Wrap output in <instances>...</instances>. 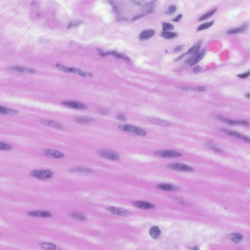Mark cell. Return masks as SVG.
Masks as SVG:
<instances>
[{
	"label": "cell",
	"instance_id": "obj_1",
	"mask_svg": "<svg viewBox=\"0 0 250 250\" xmlns=\"http://www.w3.org/2000/svg\"><path fill=\"white\" fill-rule=\"evenodd\" d=\"M118 127L123 132L135 135L144 136L147 134V133L145 130L140 127L134 126L133 125L125 124V125H119Z\"/></svg>",
	"mask_w": 250,
	"mask_h": 250
},
{
	"label": "cell",
	"instance_id": "obj_2",
	"mask_svg": "<svg viewBox=\"0 0 250 250\" xmlns=\"http://www.w3.org/2000/svg\"><path fill=\"white\" fill-rule=\"evenodd\" d=\"M156 155L165 158L179 157L182 156V154L178 151L174 150H161L155 152Z\"/></svg>",
	"mask_w": 250,
	"mask_h": 250
},
{
	"label": "cell",
	"instance_id": "obj_3",
	"mask_svg": "<svg viewBox=\"0 0 250 250\" xmlns=\"http://www.w3.org/2000/svg\"><path fill=\"white\" fill-rule=\"evenodd\" d=\"M53 174L52 172L47 170H37L31 172V176L40 179L51 178L52 177Z\"/></svg>",
	"mask_w": 250,
	"mask_h": 250
},
{
	"label": "cell",
	"instance_id": "obj_4",
	"mask_svg": "<svg viewBox=\"0 0 250 250\" xmlns=\"http://www.w3.org/2000/svg\"><path fill=\"white\" fill-rule=\"evenodd\" d=\"M168 167L170 169L184 172H191L193 171V168L186 164H183L181 163H173L168 165Z\"/></svg>",
	"mask_w": 250,
	"mask_h": 250
},
{
	"label": "cell",
	"instance_id": "obj_5",
	"mask_svg": "<svg viewBox=\"0 0 250 250\" xmlns=\"http://www.w3.org/2000/svg\"><path fill=\"white\" fill-rule=\"evenodd\" d=\"M99 153L102 157L106 159L114 161L120 160V156H119L118 154L114 151L102 149L99 151Z\"/></svg>",
	"mask_w": 250,
	"mask_h": 250
},
{
	"label": "cell",
	"instance_id": "obj_6",
	"mask_svg": "<svg viewBox=\"0 0 250 250\" xmlns=\"http://www.w3.org/2000/svg\"><path fill=\"white\" fill-rule=\"evenodd\" d=\"M220 130L221 132H223L224 133L227 134L230 136L236 137V138H238L241 140H243L244 141L250 143V138L248 136H246L245 135H244L241 133H239V132H234V131L230 130H226V129H224V128H220Z\"/></svg>",
	"mask_w": 250,
	"mask_h": 250
},
{
	"label": "cell",
	"instance_id": "obj_7",
	"mask_svg": "<svg viewBox=\"0 0 250 250\" xmlns=\"http://www.w3.org/2000/svg\"><path fill=\"white\" fill-rule=\"evenodd\" d=\"M107 209L114 214L123 216H132V213L127 209L123 208H117L115 207H110L107 208Z\"/></svg>",
	"mask_w": 250,
	"mask_h": 250
},
{
	"label": "cell",
	"instance_id": "obj_8",
	"mask_svg": "<svg viewBox=\"0 0 250 250\" xmlns=\"http://www.w3.org/2000/svg\"><path fill=\"white\" fill-rule=\"evenodd\" d=\"M56 67L59 70H62L63 72H72L73 73H75L77 74L80 75H82L84 72H82V70H80L79 68H75L73 67H69L68 66H66L64 65H61L59 64H57V65H56Z\"/></svg>",
	"mask_w": 250,
	"mask_h": 250
},
{
	"label": "cell",
	"instance_id": "obj_9",
	"mask_svg": "<svg viewBox=\"0 0 250 250\" xmlns=\"http://www.w3.org/2000/svg\"><path fill=\"white\" fill-rule=\"evenodd\" d=\"M216 118L222 122L229 125H244V126H248L249 125L248 122L244 120H234L223 117H218Z\"/></svg>",
	"mask_w": 250,
	"mask_h": 250
},
{
	"label": "cell",
	"instance_id": "obj_10",
	"mask_svg": "<svg viewBox=\"0 0 250 250\" xmlns=\"http://www.w3.org/2000/svg\"><path fill=\"white\" fill-rule=\"evenodd\" d=\"M43 153L46 156L53 158H60L64 156L63 153L54 149H45L43 151Z\"/></svg>",
	"mask_w": 250,
	"mask_h": 250
},
{
	"label": "cell",
	"instance_id": "obj_11",
	"mask_svg": "<svg viewBox=\"0 0 250 250\" xmlns=\"http://www.w3.org/2000/svg\"><path fill=\"white\" fill-rule=\"evenodd\" d=\"M133 206L142 209H151L154 208L153 204L144 201H135L132 203Z\"/></svg>",
	"mask_w": 250,
	"mask_h": 250
},
{
	"label": "cell",
	"instance_id": "obj_12",
	"mask_svg": "<svg viewBox=\"0 0 250 250\" xmlns=\"http://www.w3.org/2000/svg\"><path fill=\"white\" fill-rule=\"evenodd\" d=\"M62 104L68 107L77 109H84L86 108V106L84 104L74 101H64Z\"/></svg>",
	"mask_w": 250,
	"mask_h": 250
},
{
	"label": "cell",
	"instance_id": "obj_13",
	"mask_svg": "<svg viewBox=\"0 0 250 250\" xmlns=\"http://www.w3.org/2000/svg\"><path fill=\"white\" fill-rule=\"evenodd\" d=\"M28 214L30 216L38 217V218H50L52 214L47 211H29Z\"/></svg>",
	"mask_w": 250,
	"mask_h": 250
},
{
	"label": "cell",
	"instance_id": "obj_14",
	"mask_svg": "<svg viewBox=\"0 0 250 250\" xmlns=\"http://www.w3.org/2000/svg\"><path fill=\"white\" fill-rule=\"evenodd\" d=\"M149 122L151 123L159 125L162 127H170L172 126V124L171 122L168 121L163 120L161 119L156 118H150L149 119Z\"/></svg>",
	"mask_w": 250,
	"mask_h": 250
},
{
	"label": "cell",
	"instance_id": "obj_15",
	"mask_svg": "<svg viewBox=\"0 0 250 250\" xmlns=\"http://www.w3.org/2000/svg\"><path fill=\"white\" fill-rule=\"evenodd\" d=\"M155 33V31L153 29L145 30L140 33L139 35V39L141 41H145L152 37Z\"/></svg>",
	"mask_w": 250,
	"mask_h": 250
},
{
	"label": "cell",
	"instance_id": "obj_16",
	"mask_svg": "<svg viewBox=\"0 0 250 250\" xmlns=\"http://www.w3.org/2000/svg\"><path fill=\"white\" fill-rule=\"evenodd\" d=\"M156 187L160 190L164 191H168V192H173V191H176L178 190V188L176 186L173 185L171 184H160L157 185Z\"/></svg>",
	"mask_w": 250,
	"mask_h": 250
},
{
	"label": "cell",
	"instance_id": "obj_17",
	"mask_svg": "<svg viewBox=\"0 0 250 250\" xmlns=\"http://www.w3.org/2000/svg\"><path fill=\"white\" fill-rule=\"evenodd\" d=\"M40 246L45 250H62L60 247L54 244L49 242H42L39 244Z\"/></svg>",
	"mask_w": 250,
	"mask_h": 250
},
{
	"label": "cell",
	"instance_id": "obj_18",
	"mask_svg": "<svg viewBox=\"0 0 250 250\" xmlns=\"http://www.w3.org/2000/svg\"><path fill=\"white\" fill-rule=\"evenodd\" d=\"M248 27V26L247 24H244L239 27L229 29L227 31L228 34H237V33L243 32L247 29Z\"/></svg>",
	"mask_w": 250,
	"mask_h": 250
},
{
	"label": "cell",
	"instance_id": "obj_19",
	"mask_svg": "<svg viewBox=\"0 0 250 250\" xmlns=\"http://www.w3.org/2000/svg\"><path fill=\"white\" fill-rule=\"evenodd\" d=\"M7 70H10V71L20 72H22V73H36V72L35 70L20 67H10L8 68Z\"/></svg>",
	"mask_w": 250,
	"mask_h": 250
},
{
	"label": "cell",
	"instance_id": "obj_20",
	"mask_svg": "<svg viewBox=\"0 0 250 250\" xmlns=\"http://www.w3.org/2000/svg\"><path fill=\"white\" fill-rule=\"evenodd\" d=\"M177 89L181 91H204L206 89L203 86H198V87H189V86H180L178 87Z\"/></svg>",
	"mask_w": 250,
	"mask_h": 250
},
{
	"label": "cell",
	"instance_id": "obj_21",
	"mask_svg": "<svg viewBox=\"0 0 250 250\" xmlns=\"http://www.w3.org/2000/svg\"><path fill=\"white\" fill-rule=\"evenodd\" d=\"M42 123L45 125L49 126V127H52V128H58V129H60V130H64V127L63 126H62L61 124L58 123L57 122H54L53 121L45 120L43 121Z\"/></svg>",
	"mask_w": 250,
	"mask_h": 250
},
{
	"label": "cell",
	"instance_id": "obj_22",
	"mask_svg": "<svg viewBox=\"0 0 250 250\" xmlns=\"http://www.w3.org/2000/svg\"><path fill=\"white\" fill-rule=\"evenodd\" d=\"M205 52H206V51L205 49H204L200 53H198V54H197V55L195 56L194 58L191 59L189 62L190 64V65L193 66V65H195L198 62H199L203 58L204 56Z\"/></svg>",
	"mask_w": 250,
	"mask_h": 250
},
{
	"label": "cell",
	"instance_id": "obj_23",
	"mask_svg": "<svg viewBox=\"0 0 250 250\" xmlns=\"http://www.w3.org/2000/svg\"><path fill=\"white\" fill-rule=\"evenodd\" d=\"M161 231L157 226H154L149 230V234L153 239H158L161 235Z\"/></svg>",
	"mask_w": 250,
	"mask_h": 250
},
{
	"label": "cell",
	"instance_id": "obj_24",
	"mask_svg": "<svg viewBox=\"0 0 250 250\" xmlns=\"http://www.w3.org/2000/svg\"><path fill=\"white\" fill-rule=\"evenodd\" d=\"M106 54H107V56L113 55L114 57L118 58L124 59V60H125V61H128V62L130 61V58L128 56L125 55V54L119 53L116 52V51H107V52H106Z\"/></svg>",
	"mask_w": 250,
	"mask_h": 250
},
{
	"label": "cell",
	"instance_id": "obj_25",
	"mask_svg": "<svg viewBox=\"0 0 250 250\" xmlns=\"http://www.w3.org/2000/svg\"><path fill=\"white\" fill-rule=\"evenodd\" d=\"M76 120L78 123L81 124L88 123L89 122H92L94 120V119L89 116H81L77 117Z\"/></svg>",
	"mask_w": 250,
	"mask_h": 250
},
{
	"label": "cell",
	"instance_id": "obj_26",
	"mask_svg": "<svg viewBox=\"0 0 250 250\" xmlns=\"http://www.w3.org/2000/svg\"><path fill=\"white\" fill-rule=\"evenodd\" d=\"M229 238L233 242L239 243L241 242V241H242L243 239V236L240 234L234 233V234H230L229 235Z\"/></svg>",
	"mask_w": 250,
	"mask_h": 250
},
{
	"label": "cell",
	"instance_id": "obj_27",
	"mask_svg": "<svg viewBox=\"0 0 250 250\" xmlns=\"http://www.w3.org/2000/svg\"><path fill=\"white\" fill-rule=\"evenodd\" d=\"M0 113L2 114H15L17 113V111L13 109L3 107L1 106L0 107Z\"/></svg>",
	"mask_w": 250,
	"mask_h": 250
},
{
	"label": "cell",
	"instance_id": "obj_28",
	"mask_svg": "<svg viewBox=\"0 0 250 250\" xmlns=\"http://www.w3.org/2000/svg\"><path fill=\"white\" fill-rule=\"evenodd\" d=\"M216 10H217V8L213 9L211 10L210 11L208 12V13H207L206 14L203 15V16H202L199 18V20L200 21H204V20H206L208 19L209 18L211 17L214 14V13H216Z\"/></svg>",
	"mask_w": 250,
	"mask_h": 250
},
{
	"label": "cell",
	"instance_id": "obj_29",
	"mask_svg": "<svg viewBox=\"0 0 250 250\" xmlns=\"http://www.w3.org/2000/svg\"><path fill=\"white\" fill-rule=\"evenodd\" d=\"M177 34L176 33L172 32L171 31H164L161 34L162 37L165 39H172L177 36Z\"/></svg>",
	"mask_w": 250,
	"mask_h": 250
},
{
	"label": "cell",
	"instance_id": "obj_30",
	"mask_svg": "<svg viewBox=\"0 0 250 250\" xmlns=\"http://www.w3.org/2000/svg\"><path fill=\"white\" fill-rule=\"evenodd\" d=\"M133 2L136 5H139L142 7H149L154 4L153 1H133Z\"/></svg>",
	"mask_w": 250,
	"mask_h": 250
},
{
	"label": "cell",
	"instance_id": "obj_31",
	"mask_svg": "<svg viewBox=\"0 0 250 250\" xmlns=\"http://www.w3.org/2000/svg\"><path fill=\"white\" fill-rule=\"evenodd\" d=\"M71 171L73 172H80V173H88L91 172V169L84 167H75L71 170Z\"/></svg>",
	"mask_w": 250,
	"mask_h": 250
},
{
	"label": "cell",
	"instance_id": "obj_32",
	"mask_svg": "<svg viewBox=\"0 0 250 250\" xmlns=\"http://www.w3.org/2000/svg\"><path fill=\"white\" fill-rule=\"evenodd\" d=\"M214 23V22L213 21L209 22L204 23L203 24H201V25H200L199 26H198L197 29V31H201V30H205V29L209 28V27H211V26H213Z\"/></svg>",
	"mask_w": 250,
	"mask_h": 250
},
{
	"label": "cell",
	"instance_id": "obj_33",
	"mask_svg": "<svg viewBox=\"0 0 250 250\" xmlns=\"http://www.w3.org/2000/svg\"><path fill=\"white\" fill-rule=\"evenodd\" d=\"M70 216L73 218L77 219V220H81V221H84V220H86V217L84 216V215L80 214L79 213H72V214H71Z\"/></svg>",
	"mask_w": 250,
	"mask_h": 250
},
{
	"label": "cell",
	"instance_id": "obj_34",
	"mask_svg": "<svg viewBox=\"0 0 250 250\" xmlns=\"http://www.w3.org/2000/svg\"><path fill=\"white\" fill-rule=\"evenodd\" d=\"M162 25L163 30L164 31H170L174 29V26L172 24L170 23L163 22L162 23Z\"/></svg>",
	"mask_w": 250,
	"mask_h": 250
},
{
	"label": "cell",
	"instance_id": "obj_35",
	"mask_svg": "<svg viewBox=\"0 0 250 250\" xmlns=\"http://www.w3.org/2000/svg\"><path fill=\"white\" fill-rule=\"evenodd\" d=\"M172 200L176 202L177 203H178L179 204L181 205L182 206H184L188 207L190 206V205L188 203H187L184 200L181 199V198H177L176 197H174L172 198Z\"/></svg>",
	"mask_w": 250,
	"mask_h": 250
},
{
	"label": "cell",
	"instance_id": "obj_36",
	"mask_svg": "<svg viewBox=\"0 0 250 250\" xmlns=\"http://www.w3.org/2000/svg\"><path fill=\"white\" fill-rule=\"evenodd\" d=\"M207 146L209 149H212L214 151H216V152H218V153H221L222 152V151H221V149H220L219 148H218V147H216V145H214L213 143H208L207 144Z\"/></svg>",
	"mask_w": 250,
	"mask_h": 250
},
{
	"label": "cell",
	"instance_id": "obj_37",
	"mask_svg": "<svg viewBox=\"0 0 250 250\" xmlns=\"http://www.w3.org/2000/svg\"><path fill=\"white\" fill-rule=\"evenodd\" d=\"M11 149V147L9 145L7 144L6 143H3L1 142L0 143V149L3 151H7Z\"/></svg>",
	"mask_w": 250,
	"mask_h": 250
},
{
	"label": "cell",
	"instance_id": "obj_38",
	"mask_svg": "<svg viewBox=\"0 0 250 250\" xmlns=\"http://www.w3.org/2000/svg\"><path fill=\"white\" fill-rule=\"evenodd\" d=\"M176 7L174 5H172L169 7L168 10L167 12V14L169 15L172 14L176 11Z\"/></svg>",
	"mask_w": 250,
	"mask_h": 250
},
{
	"label": "cell",
	"instance_id": "obj_39",
	"mask_svg": "<svg viewBox=\"0 0 250 250\" xmlns=\"http://www.w3.org/2000/svg\"><path fill=\"white\" fill-rule=\"evenodd\" d=\"M249 76H250V70L246 72H245V73L237 75V76L241 79H246V78H248Z\"/></svg>",
	"mask_w": 250,
	"mask_h": 250
},
{
	"label": "cell",
	"instance_id": "obj_40",
	"mask_svg": "<svg viewBox=\"0 0 250 250\" xmlns=\"http://www.w3.org/2000/svg\"><path fill=\"white\" fill-rule=\"evenodd\" d=\"M81 24V22L78 21H72L69 24L68 26V28H72L74 26H77L78 25H79Z\"/></svg>",
	"mask_w": 250,
	"mask_h": 250
},
{
	"label": "cell",
	"instance_id": "obj_41",
	"mask_svg": "<svg viewBox=\"0 0 250 250\" xmlns=\"http://www.w3.org/2000/svg\"><path fill=\"white\" fill-rule=\"evenodd\" d=\"M116 118L118 120L122 121H125L127 120V118L126 117V116L123 114H119L118 115H117V116H116Z\"/></svg>",
	"mask_w": 250,
	"mask_h": 250
},
{
	"label": "cell",
	"instance_id": "obj_42",
	"mask_svg": "<svg viewBox=\"0 0 250 250\" xmlns=\"http://www.w3.org/2000/svg\"><path fill=\"white\" fill-rule=\"evenodd\" d=\"M195 46H193L190 49H189L187 52L185 53L186 54H190L192 53H193L194 51H195Z\"/></svg>",
	"mask_w": 250,
	"mask_h": 250
},
{
	"label": "cell",
	"instance_id": "obj_43",
	"mask_svg": "<svg viewBox=\"0 0 250 250\" xmlns=\"http://www.w3.org/2000/svg\"><path fill=\"white\" fill-rule=\"evenodd\" d=\"M183 48V45H179V46H176V47L174 48V51H176V52L180 51L182 50Z\"/></svg>",
	"mask_w": 250,
	"mask_h": 250
},
{
	"label": "cell",
	"instance_id": "obj_44",
	"mask_svg": "<svg viewBox=\"0 0 250 250\" xmlns=\"http://www.w3.org/2000/svg\"><path fill=\"white\" fill-rule=\"evenodd\" d=\"M185 55L186 53L182 54H181L178 57H177V58L174 59V61H176V62H177V61H180L181 59L183 58L184 57V56Z\"/></svg>",
	"mask_w": 250,
	"mask_h": 250
},
{
	"label": "cell",
	"instance_id": "obj_45",
	"mask_svg": "<svg viewBox=\"0 0 250 250\" xmlns=\"http://www.w3.org/2000/svg\"><path fill=\"white\" fill-rule=\"evenodd\" d=\"M201 70V68L199 66H195L193 68V72H198Z\"/></svg>",
	"mask_w": 250,
	"mask_h": 250
},
{
	"label": "cell",
	"instance_id": "obj_46",
	"mask_svg": "<svg viewBox=\"0 0 250 250\" xmlns=\"http://www.w3.org/2000/svg\"><path fill=\"white\" fill-rule=\"evenodd\" d=\"M182 15L179 14L176 17L175 19H174V20H173V21L174 22H178L179 21V20L181 18H182Z\"/></svg>",
	"mask_w": 250,
	"mask_h": 250
},
{
	"label": "cell",
	"instance_id": "obj_47",
	"mask_svg": "<svg viewBox=\"0 0 250 250\" xmlns=\"http://www.w3.org/2000/svg\"><path fill=\"white\" fill-rule=\"evenodd\" d=\"M92 76V74L91 73H88V72H84L83 73V75L82 76L83 77H91Z\"/></svg>",
	"mask_w": 250,
	"mask_h": 250
},
{
	"label": "cell",
	"instance_id": "obj_48",
	"mask_svg": "<svg viewBox=\"0 0 250 250\" xmlns=\"http://www.w3.org/2000/svg\"><path fill=\"white\" fill-rule=\"evenodd\" d=\"M49 42H50V41H48V40H47V39H40V42L41 43H49Z\"/></svg>",
	"mask_w": 250,
	"mask_h": 250
},
{
	"label": "cell",
	"instance_id": "obj_49",
	"mask_svg": "<svg viewBox=\"0 0 250 250\" xmlns=\"http://www.w3.org/2000/svg\"><path fill=\"white\" fill-rule=\"evenodd\" d=\"M100 112H101V114H107V111L106 110H105V109H102Z\"/></svg>",
	"mask_w": 250,
	"mask_h": 250
},
{
	"label": "cell",
	"instance_id": "obj_50",
	"mask_svg": "<svg viewBox=\"0 0 250 250\" xmlns=\"http://www.w3.org/2000/svg\"><path fill=\"white\" fill-rule=\"evenodd\" d=\"M245 96L247 98H249V99H250V93H247V94H246Z\"/></svg>",
	"mask_w": 250,
	"mask_h": 250
}]
</instances>
